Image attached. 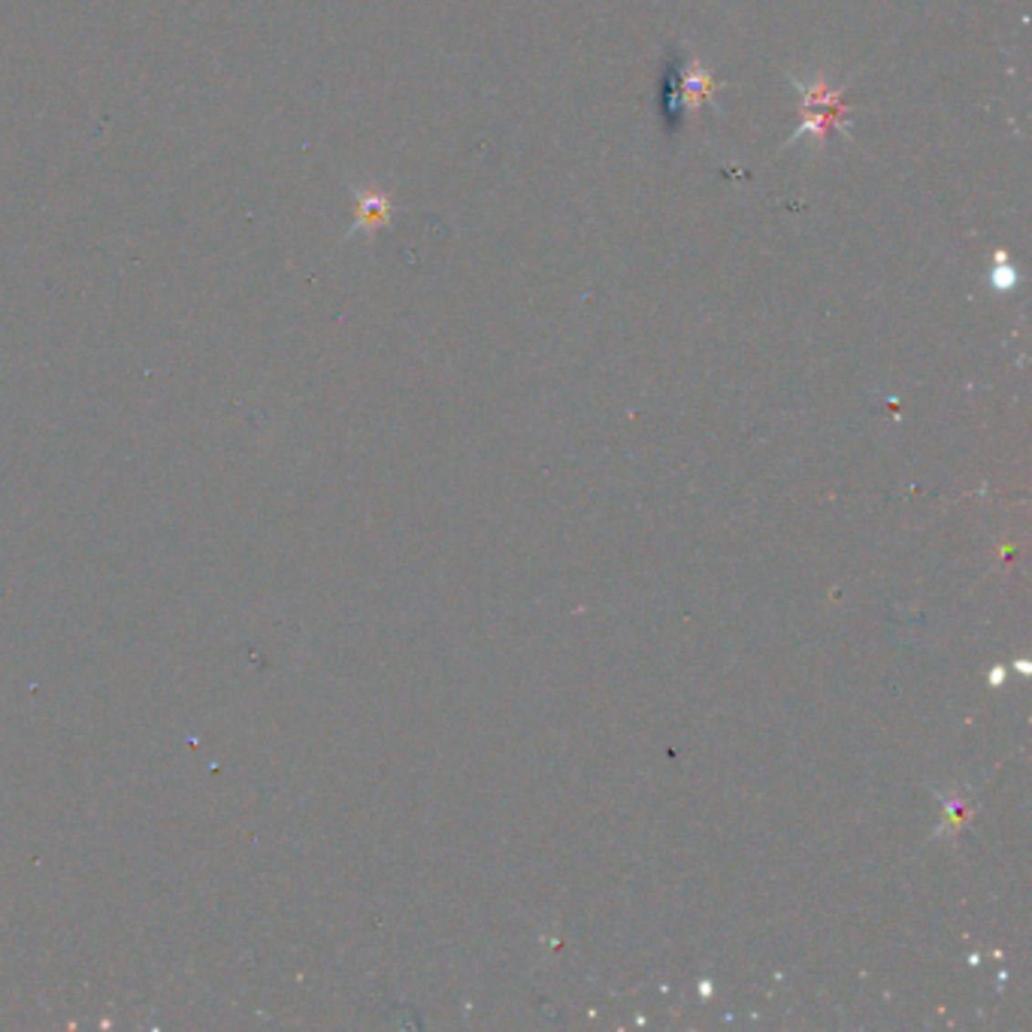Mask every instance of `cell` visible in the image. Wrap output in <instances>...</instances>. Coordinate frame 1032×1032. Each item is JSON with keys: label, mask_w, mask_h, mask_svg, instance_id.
Returning a JSON list of instances; mask_svg holds the SVG:
<instances>
[{"label": "cell", "mask_w": 1032, "mask_h": 1032, "mask_svg": "<svg viewBox=\"0 0 1032 1032\" xmlns=\"http://www.w3.org/2000/svg\"><path fill=\"white\" fill-rule=\"evenodd\" d=\"M788 82L800 94V125L788 137L784 149L802 137H811L818 149H827L832 134H851V107L845 100V85H832L823 73L814 76L811 82L788 76Z\"/></svg>", "instance_id": "6da1fadb"}, {"label": "cell", "mask_w": 1032, "mask_h": 1032, "mask_svg": "<svg viewBox=\"0 0 1032 1032\" xmlns=\"http://www.w3.org/2000/svg\"><path fill=\"white\" fill-rule=\"evenodd\" d=\"M678 91H681V103H685V109H699L703 103H715V94H717V79L715 73L706 67L703 61L694 58L687 61L685 67H678Z\"/></svg>", "instance_id": "7a4b0ae2"}, {"label": "cell", "mask_w": 1032, "mask_h": 1032, "mask_svg": "<svg viewBox=\"0 0 1032 1032\" xmlns=\"http://www.w3.org/2000/svg\"><path fill=\"white\" fill-rule=\"evenodd\" d=\"M357 203H361L357 227H366V231H378V227L387 224V219H391V203H387L385 194L366 191V194L357 197Z\"/></svg>", "instance_id": "3957f363"}, {"label": "cell", "mask_w": 1032, "mask_h": 1032, "mask_svg": "<svg viewBox=\"0 0 1032 1032\" xmlns=\"http://www.w3.org/2000/svg\"><path fill=\"white\" fill-rule=\"evenodd\" d=\"M685 103H681V91H678V64H672L666 70V82H664V119L666 125L678 128L681 119H685Z\"/></svg>", "instance_id": "277c9868"}, {"label": "cell", "mask_w": 1032, "mask_h": 1032, "mask_svg": "<svg viewBox=\"0 0 1032 1032\" xmlns=\"http://www.w3.org/2000/svg\"><path fill=\"white\" fill-rule=\"evenodd\" d=\"M993 285H996L999 291H1008L1011 285H1015V267H1011V261H1008V254L1006 252H996V267H993Z\"/></svg>", "instance_id": "5b68a950"}]
</instances>
